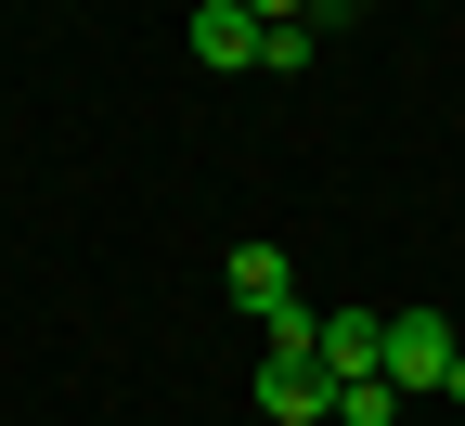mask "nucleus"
Instances as JSON below:
<instances>
[{
  "label": "nucleus",
  "mask_w": 465,
  "mask_h": 426,
  "mask_svg": "<svg viewBox=\"0 0 465 426\" xmlns=\"http://www.w3.org/2000/svg\"><path fill=\"white\" fill-rule=\"evenodd\" d=\"M452 362H465V336H452L440 311H388V362H375V375H388L401 401H427V388H452Z\"/></svg>",
  "instance_id": "f257e3e1"
},
{
  "label": "nucleus",
  "mask_w": 465,
  "mask_h": 426,
  "mask_svg": "<svg viewBox=\"0 0 465 426\" xmlns=\"http://www.w3.org/2000/svg\"><path fill=\"white\" fill-rule=\"evenodd\" d=\"M311 362H323L336 388L375 375V362H388V311H323V349H311Z\"/></svg>",
  "instance_id": "7ed1b4c3"
},
{
  "label": "nucleus",
  "mask_w": 465,
  "mask_h": 426,
  "mask_svg": "<svg viewBox=\"0 0 465 426\" xmlns=\"http://www.w3.org/2000/svg\"><path fill=\"white\" fill-rule=\"evenodd\" d=\"M284 297H298V272H284V246H232V311H246V323H272Z\"/></svg>",
  "instance_id": "20e7f679"
},
{
  "label": "nucleus",
  "mask_w": 465,
  "mask_h": 426,
  "mask_svg": "<svg viewBox=\"0 0 465 426\" xmlns=\"http://www.w3.org/2000/svg\"><path fill=\"white\" fill-rule=\"evenodd\" d=\"M194 65H259V14L246 0H207L194 14Z\"/></svg>",
  "instance_id": "39448f33"
},
{
  "label": "nucleus",
  "mask_w": 465,
  "mask_h": 426,
  "mask_svg": "<svg viewBox=\"0 0 465 426\" xmlns=\"http://www.w3.org/2000/svg\"><path fill=\"white\" fill-rule=\"evenodd\" d=\"M259 349H323V311H298V297H284V311L259 323Z\"/></svg>",
  "instance_id": "6e6552de"
},
{
  "label": "nucleus",
  "mask_w": 465,
  "mask_h": 426,
  "mask_svg": "<svg viewBox=\"0 0 465 426\" xmlns=\"http://www.w3.org/2000/svg\"><path fill=\"white\" fill-rule=\"evenodd\" d=\"M246 14H259V26H298V14H311V0H246Z\"/></svg>",
  "instance_id": "1a4fd4ad"
},
{
  "label": "nucleus",
  "mask_w": 465,
  "mask_h": 426,
  "mask_svg": "<svg viewBox=\"0 0 465 426\" xmlns=\"http://www.w3.org/2000/svg\"><path fill=\"white\" fill-rule=\"evenodd\" d=\"M311 14H349V0H311Z\"/></svg>",
  "instance_id": "9d476101"
},
{
  "label": "nucleus",
  "mask_w": 465,
  "mask_h": 426,
  "mask_svg": "<svg viewBox=\"0 0 465 426\" xmlns=\"http://www.w3.org/2000/svg\"><path fill=\"white\" fill-rule=\"evenodd\" d=\"M259 413H284V426H323L336 413V375L311 349H259Z\"/></svg>",
  "instance_id": "f03ea898"
},
{
  "label": "nucleus",
  "mask_w": 465,
  "mask_h": 426,
  "mask_svg": "<svg viewBox=\"0 0 465 426\" xmlns=\"http://www.w3.org/2000/svg\"><path fill=\"white\" fill-rule=\"evenodd\" d=\"M311 39H323L311 14H298V26H259V65H272V78H298V65H311Z\"/></svg>",
  "instance_id": "0eeeda50"
},
{
  "label": "nucleus",
  "mask_w": 465,
  "mask_h": 426,
  "mask_svg": "<svg viewBox=\"0 0 465 426\" xmlns=\"http://www.w3.org/2000/svg\"><path fill=\"white\" fill-rule=\"evenodd\" d=\"M323 426H401V388H388V375H349V388H336V413H323Z\"/></svg>",
  "instance_id": "423d86ee"
}]
</instances>
